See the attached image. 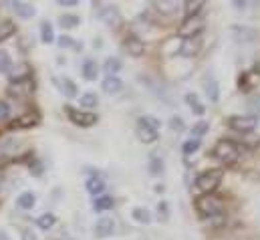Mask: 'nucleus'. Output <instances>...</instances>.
<instances>
[{
  "label": "nucleus",
  "instance_id": "38",
  "mask_svg": "<svg viewBox=\"0 0 260 240\" xmlns=\"http://www.w3.org/2000/svg\"><path fill=\"white\" fill-rule=\"evenodd\" d=\"M22 240H37V236H35L32 230H24V232H22Z\"/></svg>",
  "mask_w": 260,
  "mask_h": 240
},
{
  "label": "nucleus",
  "instance_id": "18",
  "mask_svg": "<svg viewBox=\"0 0 260 240\" xmlns=\"http://www.w3.org/2000/svg\"><path fill=\"white\" fill-rule=\"evenodd\" d=\"M99 16H101V20L103 22H107V24H117V10L113 8V6H105V8H101L99 10Z\"/></svg>",
  "mask_w": 260,
  "mask_h": 240
},
{
  "label": "nucleus",
  "instance_id": "2",
  "mask_svg": "<svg viewBox=\"0 0 260 240\" xmlns=\"http://www.w3.org/2000/svg\"><path fill=\"white\" fill-rule=\"evenodd\" d=\"M214 158L220 160L222 164L226 166H232L238 162L240 158V145L236 141H230V139H222L214 145Z\"/></svg>",
  "mask_w": 260,
  "mask_h": 240
},
{
  "label": "nucleus",
  "instance_id": "37",
  "mask_svg": "<svg viewBox=\"0 0 260 240\" xmlns=\"http://www.w3.org/2000/svg\"><path fill=\"white\" fill-rule=\"evenodd\" d=\"M172 127H174V129H184V121L180 119V117H174V119H172Z\"/></svg>",
  "mask_w": 260,
  "mask_h": 240
},
{
  "label": "nucleus",
  "instance_id": "25",
  "mask_svg": "<svg viewBox=\"0 0 260 240\" xmlns=\"http://www.w3.org/2000/svg\"><path fill=\"white\" fill-rule=\"evenodd\" d=\"M206 93H208V97L216 103L218 101V97H220V89H218V83L214 81V79H210L208 83H206Z\"/></svg>",
  "mask_w": 260,
  "mask_h": 240
},
{
  "label": "nucleus",
  "instance_id": "19",
  "mask_svg": "<svg viewBox=\"0 0 260 240\" xmlns=\"http://www.w3.org/2000/svg\"><path fill=\"white\" fill-rule=\"evenodd\" d=\"M85 186H87V192L93 194V196H101V192L105 190V182L101 178H89Z\"/></svg>",
  "mask_w": 260,
  "mask_h": 240
},
{
  "label": "nucleus",
  "instance_id": "21",
  "mask_svg": "<svg viewBox=\"0 0 260 240\" xmlns=\"http://www.w3.org/2000/svg\"><path fill=\"white\" fill-rule=\"evenodd\" d=\"M131 216H133L137 222H141V224L151 222V214H149V210H147V208H133Z\"/></svg>",
  "mask_w": 260,
  "mask_h": 240
},
{
  "label": "nucleus",
  "instance_id": "14",
  "mask_svg": "<svg viewBox=\"0 0 260 240\" xmlns=\"http://www.w3.org/2000/svg\"><path fill=\"white\" fill-rule=\"evenodd\" d=\"M12 10H14L16 16H20V18H30V16H35V6L26 4V2H12Z\"/></svg>",
  "mask_w": 260,
  "mask_h": 240
},
{
  "label": "nucleus",
  "instance_id": "8",
  "mask_svg": "<svg viewBox=\"0 0 260 240\" xmlns=\"http://www.w3.org/2000/svg\"><path fill=\"white\" fill-rule=\"evenodd\" d=\"M65 111L69 113V119L73 121L75 125H81V127H91V125H95V123H97V115H93V113L73 109L71 105H67Z\"/></svg>",
  "mask_w": 260,
  "mask_h": 240
},
{
  "label": "nucleus",
  "instance_id": "39",
  "mask_svg": "<svg viewBox=\"0 0 260 240\" xmlns=\"http://www.w3.org/2000/svg\"><path fill=\"white\" fill-rule=\"evenodd\" d=\"M159 6V10H174L176 8V4H157Z\"/></svg>",
  "mask_w": 260,
  "mask_h": 240
},
{
  "label": "nucleus",
  "instance_id": "3",
  "mask_svg": "<svg viewBox=\"0 0 260 240\" xmlns=\"http://www.w3.org/2000/svg\"><path fill=\"white\" fill-rule=\"evenodd\" d=\"M222 178H224L222 170H208V172L200 174L196 178V190H198V194L200 196L202 194H214V190L222 184Z\"/></svg>",
  "mask_w": 260,
  "mask_h": 240
},
{
  "label": "nucleus",
  "instance_id": "17",
  "mask_svg": "<svg viewBox=\"0 0 260 240\" xmlns=\"http://www.w3.org/2000/svg\"><path fill=\"white\" fill-rule=\"evenodd\" d=\"M113 204H115L113 196H97L95 202H93V208H95L97 212H105V210L113 208Z\"/></svg>",
  "mask_w": 260,
  "mask_h": 240
},
{
  "label": "nucleus",
  "instance_id": "36",
  "mask_svg": "<svg viewBox=\"0 0 260 240\" xmlns=\"http://www.w3.org/2000/svg\"><path fill=\"white\" fill-rule=\"evenodd\" d=\"M59 45H61V47H73L75 43H73V39H69V37H61V39H59Z\"/></svg>",
  "mask_w": 260,
  "mask_h": 240
},
{
  "label": "nucleus",
  "instance_id": "32",
  "mask_svg": "<svg viewBox=\"0 0 260 240\" xmlns=\"http://www.w3.org/2000/svg\"><path fill=\"white\" fill-rule=\"evenodd\" d=\"M198 147H200V139H190V141L184 143V154L190 156V154L198 152Z\"/></svg>",
  "mask_w": 260,
  "mask_h": 240
},
{
  "label": "nucleus",
  "instance_id": "9",
  "mask_svg": "<svg viewBox=\"0 0 260 240\" xmlns=\"http://www.w3.org/2000/svg\"><path fill=\"white\" fill-rule=\"evenodd\" d=\"M115 232V222L111 218H99L95 224V236L97 238H109Z\"/></svg>",
  "mask_w": 260,
  "mask_h": 240
},
{
  "label": "nucleus",
  "instance_id": "40",
  "mask_svg": "<svg viewBox=\"0 0 260 240\" xmlns=\"http://www.w3.org/2000/svg\"><path fill=\"white\" fill-rule=\"evenodd\" d=\"M59 4H63V6H75V4H77V0H61Z\"/></svg>",
  "mask_w": 260,
  "mask_h": 240
},
{
  "label": "nucleus",
  "instance_id": "31",
  "mask_svg": "<svg viewBox=\"0 0 260 240\" xmlns=\"http://www.w3.org/2000/svg\"><path fill=\"white\" fill-rule=\"evenodd\" d=\"M208 129H210V125H208L206 121H200L198 125H194V129H192V135H196V139H198V137H202V135H204Z\"/></svg>",
  "mask_w": 260,
  "mask_h": 240
},
{
  "label": "nucleus",
  "instance_id": "1",
  "mask_svg": "<svg viewBox=\"0 0 260 240\" xmlns=\"http://www.w3.org/2000/svg\"><path fill=\"white\" fill-rule=\"evenodd\" d=\"M196 210L204 216V218H214V216H222L224 212V202L222 198L214 196V194H202L196 198Z\"/></svg>",
  "mask_w": 260,
  "mask_h": 240
},
{
  "label": "nucleus",
  "instance_id": "11",
  "mask_svg": "<svg viewBox=\"0 0 260 240\" xmlns=\"http://www.w3.org/2000/svg\"><path fill=\"white\" fill-rule=\"evenodd\" d=\"M125 49H127V53L133 55V57H141L143 51H145V45H143V41H139L137 37H129V39L125 41Z\"/></svg>",
  "mask_w": 260,
  "mask_h": 240
},
{
  "label": "nucleus",
  "instance_id": "42",
  "mask_svg": "<svg viewBox=\"0 0 260 240\" xmlns=\"http://www.w3.org/2000/svg\"><path fill=\"white\" fill-rule=\"evenodd\" d=\"M254 69H256V73L260 75V57H258V61H256V67H254Z\"/></svg>",
  "mask_w": 260,
  "mask_h": 240
},
{
  "label": "nucleus",
  "instance_id": "20",
  "mask_svg": "<svg viewBox=\"0 0 260 240\" xmlns=\"http://www.w3.org/2000/svg\"><path fill=\"white\" fill-rule=\"evenodd\" d=\"M41 41H43V43H47V45L55 41V33H53V26H51V22H47V20L41 24Z\"/></svg>",
  "mask_w": 260,
  "mask_h": 240
},
{
  "label": "nucleus",
  "instance_id": "35",
  "mask_svg": "<svg viewBox=\"0 0 260 240\" xmlns=\"http://www.w3.org/2000/svg\"><path fill=\"white\" fill-rule=\"evenodd\" d=\"M159 164H161V162H159L157 158H153V160H151V166H149V170H151L153 174H157V172H159V170L164 168V166H159Z\"/></svg>",
  "mask_w": 260,
  "mask_h": 240
},
{
  "label": "nucleus",
  "instance_id": "15",
  "mask_svg": "<svg viewBox=\"0 0 260 240\" xmlns=\"http://www.w3.org/2000/svg\"><path fill=\"white\" fill-rule=\"evenodd\" d=\"M35 204H37V196H35L32 192H22V194L16 198V206L22 208V210H30Z\"/></svg>",
  "mask_w": 260,
  "mask_h": 240
},
{
  "label": "nucleus",
  "instance_id": "16",
  "mask_svg": "<svg viewBox=\"0 0 260 240\" xmlns=\"http://www.w3.org/2000/svg\"><path fill=\"white\" fill-rule=\"evenodd\" d=\"M37 123H39V115H37V113H22L18 119L12 123V127L24 129V127H32V125H37Z\"/></svg>",
  "mask_w": 260,
  "mask_h": 240
},
{
  "label": "nucleus",
  "instance_id": "33",
  "mask_svg": "<svg viewBox=\"0 0 260 240\" xmlns=\"http://www.w3.org/2000/svg\"><path fill=\"white\" fill-rule=\"evenodd\" d=\"M168 210H170L168 202H159V206H157V218L159 220H168Z\"/></svg>",
  "mask_w": 260,
  "mask_h": 240
},
{
  "label": "nucleus",
  "instance_id": "23",
  "mask_svg": "<svg viewBox=\"0 0 260 240\" xmlns=\"http://www.w3.org/2000/svg\"><path fill=\"white\" fill-rule=\"evenodd\" d=\"M186 101H188V105L194 109L196 115H204V111H206V109H204V105L198 101V95H194V93H188V95H186Z\"/></svg>",
  "mask_w": 260,
  "mask_h": 240
},
{
  "label": "nucleus",
  "instance_id": "34",
  "mask_svg": "<svg viewBox=\"0 0 260 240\" xmlns=\"http://www.w3.org/2000/svg\"><path fill=\"white\" fill-rule=\"evenodd\" d=\"M10 117V105L6 101H0V121H6Z\"/></svg>",
  "mask_w": 260,
  "mask_h": 240
},
{
  "label": "nucleus",
  "instance_id": "7",
  "mask_svg": "<svg viewBox=\"0 0 260 240\" xmlns=\"http://www.w3.org/2000/svg\"><path fill=\"white\" fill-rule=\"evenodd\" d=\"M32 91H35V81H32V77L16 79V81L8 87V93H10V95H16V97H28V95H32Z\"/></svg>",
  "mask_w": 260,
  "mask_h": 240
},
{
  "label": "nucleus",
  "instance_id": "12",
  "mask_svg": "<svg viewBox=\"0 0 260 240\" xmlns=\"http://www.w3.org/2000/svg\"><path fill=\"white\" fill-rule=\"evenodd\" d=\"M200 41L198 39H184V43H182V47H180V55H184V57H194L196 53L200 51Z\"/></svg>",
  "mask_w": 260,
  "mask_h": 240
},
{
  "label": "nucleus",
  "instance_id": "26",
  "mask_svg": "<svg viewBox=\"0 0 260 240\" xmlns=\"http://www.w3.org/2000/svg\"><path fill=\"white\" fill-rule=\"evenodd\" d=\"M186 16H198V12L204 8V0H196V2H186Z\"/></svg>",
  "mask_w": 260,
  "mask_h": 240
},
{
  "label": "nucleus",
  "instance_id": "13",
  "mask_svg": "<svg viewBox=\"0 0 260 240\" xmlns=\"http://www.w3.org/2000/svg\"><path fill=\"white\" fill-rule=\"evenodd\" d=\"M81 73H83V77H85L87 81H95L97 75H99V67H97L95 61L87 59L83 63V67H81Z\"/></svg>",
  "mask_w": 260,
  "mask_h": 240
},
{
  "label": "nucleus",
  "instance_id": "28",
  "mask_svg": "<svg viewBox=\"0 0 260 240\" xmlns=\"http://www.w3.org/2000/svg\"><path fill=\"white\" fill-rule=\"evenodd\" d=\"M10 67H12V59H10V55H8L6 51H2V49H0V73H8V71H10Z\"/></svg>",
  "mask_w": 260,
  "mask_h": 240
},
{
  "label": "nucleus",
  "instance_id": "30",
  "mask_svg": "<svg viewBox=\"0 0 260 240\" xmlns=\"http://www.w3.org/2000/svg\"><path fill=\"white\" fill-rule=\"evenodd\" d=\"M59 22H61L63 28H73V26L79 24V16H75V14H65V16H61Z\"/></svg>",
  "mask_w": 260,
  "mask_h": 240
},
{
  "label": "nucleus",
  "instance_id": "24",
  "mask_svg": "<svg viewBox=\"0 0 260 240\" xmlns=\"http://www.w3.org/2000/svg\"><path fill=\"white\" fill-rule=\"evenodd\" d=\"M55 222H57L55 214H49V212H47V214H43V216L37 220V226H39V228H43V230H49Z\"/></svg>",
  "mask_w": 260,
  "mask_h": 240
},
{
  "label": "nucleus",
  "instance_id": "10",
  "mask_svg": "<svg viewBox=\"0 0 260 240\" xmlns=\"http://www.w3.org/2000/svg\"><path fill=\"white\" fill-rule=\"evenodd\" d=\"M101 87H103L105 93L113 95V93H119V91L123 89V81H121L119 77H107V79L101 83Z\"/></svg>",
  "mask_w": 260,
  "mask_h": 240
},
{
  "label": "nucleus",
  "instance_id": "4",
  "mask_svg": "<svg viewBox=\"0 0 260 240\" xmlns=\"http://www.w3.org/2000/svg\"><path fill=\"white\" fill-rule=\"evenodd\" d=\"M157 129H159V121L155 117H141L137 123V137L145 143H151L157 139Z\"/></svg>",
  "mask_w": 260,
  "mask_h": 240
},
{
  "label": "nucleus",
  "instance_id": "5",
  "mask_svg": "<svg viewBox=\"0 0 260 240\" xmlns=\"http://www.w3.org/2000/svg\"><path fill=\"white\" fill-rule=\"evenodd\" d=\"M204 26H206V22H204L202 16H188V18L180 24L178 35H180L182 39H194V37L198 39V35H202Z\"/></svg>",
  "mask_w": 260,
  "mask_h": 240
},
{
  "label": "nucleus",
  "instance_id": "41",
  "mask_svg": "<svg viewBox=\"0 0 260 240\" xmlns=\"http://www.w3.org/2000/svg\"><path fill=\"white\" fill-rule=\"evenodd\" d=\"M0 240H10V236H8V232H4V230H0Z\"/></svg>",
  "mask_w": 260,
  "mask_h": 240
},
{
  "label": "nucleus",
  "instance_id": "27",
  "mask_svg": "<svg viewBox=\"0 0 260 240\" xmlns=\"http://www.w3.org/2000/svg\"><path fill=\"white\" fill-rule=\"evenodd\" d=\"M97 103H99V99H97L95 93H83L81 95V105L83 107H97Z\"/></svg>",
  "mask_w": 260,
  "mask_h": 240
},
{
  "label": "nucleus",
  "instance_id": "29",
  "mask_svg": "<svg viewBox=\"0 0 260 240\" xmlns=\"http://www.w3.org/2000/svg\"><path fill=\"white\" fill-rule=\"evenodd\" d=\"M61 89H63V93H65L67 97H75L77 95V87H75V83L71 79H63L61 81Z\"/></svg>",
  "mask_w": 260,
  "mask_h": 240
},
{
  "label": "nucleus",
  "instance_id": "22",
  "mask_svg": "<svg viewBox=\"0 0 260 240\" xmlns=\"http://www.w3.org/2000/svg\"><path fill=\"white\" fill-rule=\"evenodd\" d=\"M105 71L109 73V77H115V73L121 71V61L117 59V57H109V59L105 61Z\"/></svg>",
  "mask_w": 260,
  "mask_h": 240
},
{
  "label": "nucleus",
  "instance_id": "6",
  "mask_svg": "<svg viewBox=\"0 0 260 240\" xmlns=\"http://www.w3.org/2000/svg\"><path fill=\"white\" fill-rule=\"evenodd\" d=\"M228 125L238 133H250L258 125V119L252 115H234L228 119Z\"/></svg>",
  "mask_w": 260,
  "mask_h": 240
}]
</instances>
